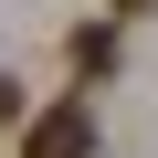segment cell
Returning <instances> with one entry per match:
<instances>
[{
  "label": "cell",
  "instance_id": "obj_1",
  "mask_svg": "<svg viewBox=\"0 0 158 158\" xmlns=\"http://www.w3.org/2000/svg\"><path fill=\"white\" fill-rule=\"evenodd\" d=\"M21 158H95V106L85 95H53L32 116V137H21Z\"/></svg>",
  "mask_w": 158,
  "mask_h": 158
},
{
  "label": "cell",
  "instance_id": "obj_2",
  "mask_svg": "<svg viewBox=\"0 0 158 158\" xmlns=\"http://www.w3.org/2000/svg\"><path fill=\"white\" fill-rule=\"evenodd\" d=\"M11 116H21V85H11V74H0V127H11Z\"/></svg>",
  "mask_w": 158,
  "mask_h": 158
},
{
  "label": "cell",
  "instance_id": "obj_3",
  "mask_svg": "<svg viewBox=\"0 0 158 158\" xmlns=\"http://www.w3.org/2000/svg\"><path fill=\"white\" fill-rule=\"evenodd\" d=\"M116 11H158V0H116Z\"/></svg>",
  "mask_w": 158,
  "mask_h": 158
}]
</instances>
